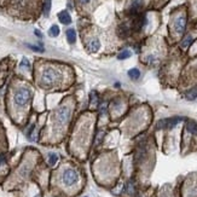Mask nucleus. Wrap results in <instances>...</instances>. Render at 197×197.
<instances>
[{"mask_svg":"<svg viewBox=\"0 0 197 197\" xmlns=\"http://www.w3.org/2000/svg\"><path fill=\"white\" fill-rule=\"evenodd\" d=\"M5 163V157H0V166Z\"/></svg>","mask_w":197,"mask_h":197,"instance_id":"23","label":"nucleus"},{"mask_svg":"<svg viewBox=\"0 0 197 197\" xmlns=\"http://www.w3.org/2000/svg\"><path fill=\"white\" fill-rule=\"evenodd\" d=\"M58 20L63 24H70L71 23V17L68 11H60L58 14Z\"/></svg>","mask_w":197,"mask_h":197,"instance_id":"7","label":"nucleus"},{"mask_svg":"<svg viewBox=\"0 0 197 197\" xmlns=\"http://www.w3.org/2000/svg\"><path fill=\"white\" fill-rule=\"evenodd\" d=\"M128 76L132 80H138L139 78H140V71H139V69H137V68L129 69V70H128Z\"/></svg>","mask_w":197,"mask_h":197,"instance_id":"12","label":"nucleus"},{"mask_svg":"<svg viewBox=\"0 0 197 197\" xmlns=\"http://www.w3.org/2000/svg\"><path fill=\"white\" fill-rule=\"evenodd\" d=\"M67 40H68L69 44H74L76 41V32L73 28L67 30Z\"/></svg>","mask_w":197,"mask_h":197,"instance_id":"10","label":"nucleus"},{"mask_svg":"<svg viewBox=\"0 0 197 197\" xmlns=\"http://www.w3.org/2000/svg\"><path fill=\"white\" fill-rule=\"evenodd\" d=\"M58 161V156H57V154H50L48 155V162H50V164L51 166H53V164H56V162Z\"/></svg>","mask_w":197,"mask_h":197,"instance_id":"18","label":"nucleus"},{"mask_svg":"<svg viewBox=\"0 0 197 197\" xmlns=\"http://www.w3.org/2000/svg\"><path fill=\"white\" fill-rule=\"evenodd\" d=\"M21 67L22 68H27V69H29V62H28V59L27 58H23L22 59V63H21Z\"/></svg>","mask_w":197,"mask_h":197,"instance_id":"20","label":"nucleus"},{"mask_svg":"<svg viewBox=\"0 0 197 197\" xmlns=\"http://www.w3.org/2000/svg\"><path fill=\"white\" fill-rule=\"evenodd\" d=\"M79 180V174L76 171L71 169V168H68L63 172L62 174V181L65 186H73L74 184H76Z\"/></svg>","mask_w":197,"mask_h":197,"instance_id":"3","label":"nucleus"},{"mask_svg":"<svg viewBox=\"0 0 197 197\" xmlns=\"http://www.w3.org/2000/svg\"><path fill=\"white\" fill-rule=\"evenodd\" d=\"M50 10H51V0H45V2H44V15L48 16Z\"/></svg>","mask_w":197,"mask_h":197,"instance_id":"16","label":"nucleus"},{"mask_svg":"<svg viewBox=\"0 0 197 197\" xmlns=\"http://www.w3.org/2000/svg\"><path fill=\"white\" fill-rule=\"evenodd\" d=\"M141 4H143V0H132L131 6H129V12L133 14V15L137 14L139 9H140V6H141Z\"/></svg>","mask_w":197,"mask_h":197,"instance_id":"8","label":"nucleus"},{"mask_svg":"<svg viewBox=\"0 0 197 197\" xmlns=\"http://www.w3.org/2000/svg\"><path fill=\"white\" fill-rule=\"evenodd\" d=\"M191 42H192V37H191V35H187L185 39L183 40L181 47H183V48H186V47H189V46L191 45Z\"/></svg>","mask_w":197,"mask_h":197,"instance_id":"17","label":"nucleus"},{"mask_svg":"<svg viewBox=\"0 0 197 197\" xmlns=\"http://www.w3.org/2000/svg\"><path fill=\"white\" fill-rule=\"evenodd\" d=\"M185 27H186V17L184 15L181 16H178L177 18L174 20V30L176 33L181 35L185 30Z\"/></svg>","mask_w":197,"mask_h":197,"instance_id":"6","label":"nucleus"},{"mask_svg":"<svg viewBox=\"0 0 197 197\" xmlns=\"http://www.w3.org/2000/svg\"><path fill=\"white\" fill-rule=\"evenodd\" d=\"M70 116H71V110H70V108L67 106V105L60 106L58 109V111H57V114H56V118H57L58 125L67 123V122L69 121Z\"/></svg>","mask_w":197,"mask_h":197,"instance_id":"5","label":"nucleus"},{"mask_svg":"<svg viewBox=\"0 0 197 197\" xmlns=\"http://www.w3.org/2000/svg\"><path fill=\"white\" fill-rule=\"evenodd\" d=\"M32 98V92L28 88H21L15 93V104L17 106H24L28 104V102Z\"/></svg>","mask_w":197,"mask_h":197,"instance_id":"2","label":"nucleus"},{"mask_svg":"<svg viewBox=\"0 0 197 197\" xmlns=\"http://www.w3.org/2000/svg\"><path fill=\"white\" fill-rule=\"evenodd\" d=\"M85 197H87V196H85Z\"/></svg>","mask_w":197,"mask_h":197,"instance_id":"25","label":"nucleus"},{"mask_svg":"<svg viewBox=\"0 0 197 197\" xmlns=\"http://www.w3.org/2000/svg\"><path fill=\"white\" fill-rule=\"evenodd\" d=\"M48 35H50L51 38H56V37H58L59 35V27L58 25L53 24V25L48 29Z\"/></svg>","mask_w":197,"mask_h":197,"instance_id":"13","label":"nucleus"},{"mask_svg":"<svg viewBox=\"0 0 197 197\" xmlns=\"http://www.w3.org/2000/svg\"><path fill=\"white\" fill-rule=\"evenodd\" d=\"M131 56H132V52H131L129 50H123V51H121V52L118 55V59H127V58H129Z\"/></svg>","mask_w":197,"mask_h":197,"instance_id":"15","label":"nucleus"},{"mask_svg":"<svg viewBox=\"0 0 197 197\" xmlns=\"http://www.w3.org/2000/svg\"><path fill=\"white\" fill-rule=\"evenodd\" d=\"M183 120V118L180 116H174V118H163V120H160L157 122V126L156 128L157 129H164V128H173L174 126H177L178 123Z\"/></svg>","mask_w":197,"mask_h":197,"instance_id":"4","label":"nucleus"},{"mask_svg":"<svg viewBox=\"0 0 197 197\" xmlns=\"http://www.w3.org/2000/svg\"><path fill=\"white\" fill-rule=\"evenodd\" d=\"M186 129H187L191 134L197 136V123L195 121H189V122L186 123Z\"/></svg>","mask_w":197,"mask_h":197,"instance_id":"11","label":"nucleus"},{"mask_svg":"<svg viewBox=\"0 0 197 197\" xmlns=\"http://www.w3.org/2000/svg\"><path fill=\"white\" fill-rule=\"evenodd\" d=\"M62 79V75L58 70H56L55 68H45L42 74H41V83L44 86H52L58 83Z\"/></svg>","mask_w":197,"mask_h":197,"instance_id":"1","label":"nucleus"},{"mask_svg":"<svg viewBox=\"0 0 197 197\" xmlns=\"http://www.w3.org/2000/svg\"><path fill=\"white\" fill-rule=\"evenodd\" d=\"M30 50H33V51H38V52H44V48L42 47H39V46H34V45H27Z\"/></svg>","mask_w":197,"mask_h":197,"instance_id":"19","label":"nucleus"},{"mask_svg":"<svg viewBox=\"0 0 197 197\" xmlns=\"http://www.w3.org/2000/svg\"><path fill=\"white\" fill-rule=\"evenodd\" d=\"M136 197H140V196H139V195H137V196H136Z\"/></svg>","mask_w":197,"mask_h":197,"instance_id":"24","label":"nucleus"},{"mask_svg":"<svg viewBox=\"0 0 197 197\" xmlns=\"http://www.w3.org/2000/svg\"><path fill=\"white\" fill-rule=\"evenodd\" d=\"M91 0H79V2L81 5H86V4H88Z\"/></svg>","mask_w":197,"mask_h":197,"instance_id":"21","label":"nucleus"},{"mask_svg":"<svg viewBox=\"0 0 197 197\" xmlns=\"http://www.w3.org/2000/svg\"><path fill=\"white\" fill-rule=\"evenodd\" d=\"M186 98L190 99V100H194L197 98V87H194L186 92Z\"/></svg>","mask_w":197,"mask_h":197,"instance_id":"14","label":"nucleus"},{"mask_svg":"<svg viewBox=\"0 0 197 197\" xmlns=\"http://www.w3.org/2000/svg\"><path fill=\"white\" fill-rule=\"evenodd\" d=\"M35 34H37V37H38V38H41V37H42V34L40 33V32H39V30H38V29L35 30Z\"/></svg>","mask_w":197,"mask_h":197,"instance_id":"22","label":"nucleus"},{"mask_svg":"<svg viewBox=\"0 0 197 197\" xmlns=\"http://www.w3.org/2000/svg\"><path fill=\"white\" fill-rule=\"evenodd\" d=\"M99 48H100V42H99L98 39H93L90 41L88 44V50L91 52H97Z\"/></svg>","mask_w":197,"mask_h":197,"instance_id":"9","label":"nucleus"}]
</instances>
